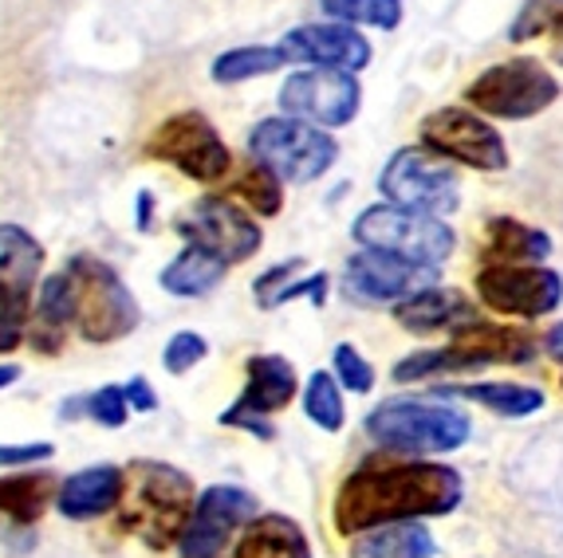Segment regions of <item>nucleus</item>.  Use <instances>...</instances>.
Segmentation results:
<instances>
[{"label": "nucleus", "instance_id": "nucleus-1", "mask_svg": "<svg viewBox=\"0 0 563 558\" xmlns=\"http://www.w3.org/2000/svg\"><path fill=\"white\" fill-rule=\"evenodd\" d=\"M465 480L457 468L426 456H375L339 484L331 520L343 539L386 523H422L457 512Z\"/></svg>", "mask_w": 563, "mask_h": 558}, {"label": "nucleus", "instance_id": "nucleus-2", "mask_svg": "<svg viewBox=\"0 0 563 558\" xmlns=\"http://www.w3.org/2000/svg\"><path fill=\"white\" fill-rule=\"evenodd\" d=\"M198 503V488L181 468L166 460H134L122 468L119 531L134 535L142 547L174 550L186 535V523Z\"/></svg>", "mask_w": 563, "mask_h": 558}, {"label": "nucleus", "instance_id": "nucleus-3", "mask_svg": "<svg viewBox=\"0 0 563 558\" xmlns=\"http://www.w3.org/2000/svg\"><path fill=\"white\" fill-rule=\"evenodd\" d=\"M363 428L395 456H445L470 440L473 421L450 398H395L366 413Z\"/></svg>", "mask_w": 563, "mask_h": 558}, {"label": "nucleus", "instance_id": "nucleus-4", "mask_svg": "<svg viewBox=\"0 0 563 558\" xmlns=\"http://www.w3.org/2000/svg\"><path fill=\"white\" fill-rule=\"evenodd\" d=\"M64 271L76 283V331L84 343L111 346L142 323L139 299L107 260L71 256Z\"/></svg>", "mask_w": 563, "mask_h": 558}, {"label": "nucleus", "instance_id": "nucleus-5", "mask_svg": "<svg viewBox=\"0 0 563 558\" xmlns=\"http://www.w3.org/2000/svg\"><path fill=\"white\" fill-rule=\"evenodd\" d=\"M249 158L273 169L284 186H311L339 161V142L311 122L273 114L249 131Z\"/></svg>", "mask_w": 563, "mask_h": 558}, {"label": "nucleus", "instance_id": "nucleus-6", "mask_svg": "<svg viewBox=\"0 0 563 558\" xmlns=\"http://www.w3.org/2000/svg\"><path fill=\"white\" fill-rule=\"evenodd\" d=\"M560 99V79L536 56H512L465 83V107L485 119L528 122Z\"/></svg>", "mask_w": 563, "mask_h": 558}, {"label": "nucleus", "instance_id": "nucleus-7", "mask_svg": "<svg viewBox=\"0 0 563 558\" xmlns=\"http://www.w3.org/2000/svg\"><path fill=\"white\" fill-rule=\"evenodd\" d=\"M351 241L358 248L390 252V256L426 264V268H442L453 256V248H457V233H453L442 216L398 209L390 201L363 209L355 216V224H351Z\"/></svg>", "mask_w": 563, "mask_h": 558}, {"label": "nucleus", "instance_id": "nucleus-8", "mask_svg": "<svg viewBox=\"0 0 563 558\" xmlns=\"http://www.w3.org/2000/svg\"><path fill=\"white\" fill-rule=\"evenodd\" d=\"M146 158L166 161L198 186H221L233 174V149L213 122L198 111L169 114L146 138Z\"/></svg>", "mask_w": 563, "mask_h": 558}, {"label": "nucleus", "instance_id": "nucleus-9", "mask_svg": "<svg viewBox=\"0 0 563 558\" xmlns=\"http://www.w3.org/2000/svg\"><path fill=\"white\" fill-rule=\"evenodd\" d=\"M378 193L390 205L442 216V221L461 205V181L453 166L433 158L422 146H402L390 154V161L378 174Z\"/></svg>", "mask_w": 563, "mask_h": 558}, {"label": "nucleus", "instance_id": "nucleus-10", "mask_svg": "<svg viewBox=\"0 0 563 558\" xmlns=\"http://www.w3.org/2000/svg\"><path fill=\"white\" fill-rule=\"evenodd\" d=\"M422 149L450 166L477 169V174H505L508 169V142L485 114L470 107H438L422 119Z\"/></svg>", "mask_w": 563, "mask_h": 558}, {"label": "nucleus", "instance_id": "nucleus-11", "mask_svg": "<svg viewBox=\"0 0 563 558\" xmlns=\"http://www.w3.org/2000/svg\"><path fill=\"white\" fill-rule=\"evenodd\" d=\"M473 288L485 311L520 323L548 319L563 303V276L544 264H485Z\"/></svg>", "mask_w": 563, "mask_h": 558}, {"label": "nucleus", "instance_id": "nucleus-12", "mask_svg": "<svg viewBox=\"0 0 563 558\" xmlns=\"http://www.w3.org/2000/svg\"><path fill=\"white\" fill-rule=\"evenodd\" d=\"M178 236L194 248L213 252L217 260H225L229 268L233 264L253 260L264 244V228L249 209H241L233 197L225 193H206L198 197L186 213L178 216Z\"/></svg>", "mask_w": 563, "mask_h": 558}, {"label": "nucleus", "instance_id": "nucleus-13", "mask_svg": "<svg viewBox=\"0 0 563 558\" xmlns=\"http://www.w3.org/2000/svg\"><path fill=\"white\" fill-rule=\"evenodd\" d=\"M276 103L288 119L311 122L320 131H339V126L355 122L358 107H363V87H358V75L351 71L303 67L284 79Z\"/></svg>", "mask_w": 563, "mask_h": 558}, {"label": "nucleus", "instance_id": "nucleus-14", "mask_svg": "<svg viewBox=\"0 0 563 558\" xmlns=\"http://www.w3.org/2000/svg\"><path fill=\"white\" fill-rule=\"evenodd\" d=\"M253 515H261L256 495L236 484H213L198 492L186 535L178 543V558H225L229 543L241 535V527Z\"/></svg>", "mask_w": 563, "mask_h": 558}, {"label": "nucleus", "instance_id": "nucleus-15", "mask_svg": "<svg viewBox=\"0 0 563 558\" xmlns=\"http://www.w3.org/2000/svg\"><path fill=\"white\" fill-rule=\"evenodd\" d=\"M438 279H442L438 268L402 260V256H390V252L358 248L347 260V268H343V291H347L351 303L383 308V303H402V299L433 288Z\"/></svg>", "mask_w": 563, "mask_h": 558}, {"label": "nucleus", "instance_id": "nucleus-16", "mask_svg": "<svg viewBox=\"0 0 563 558\" xmlns=\"http://www.w3.org/2000/svg\"><path fill=\"white\" fill-rule=\"evenodd\" d=\"M284 52L288 64H303V67H328V71H351L358 75L363 67H371L375 59V47L351 24H300L291 29L288 36L276 44Z\"/></svg>", "mask_w": 563, "mask_h": 558}, {"label": "nucleus", "instance_id": "nucleus-17", "mask_svg": "<svg viewBox=\"0 0 563 558\" xmlns=\"http://www.w3.org/2000/svg\"><path fill=\"white\" fill-rule=\"evenodd\" d=\"M445 338H450L477 370H485V366H525L540 354V338H536L532 331L508 326V323H485L481 315L473 319V323L457 326V331Z\"/></svg>", "mask_w": 563, "mask_h": 558}, {"label": "nucleus", "instance_id": "nucleus-18", "mask_svg": "<svg viewBox=\"0 0 563 558\" xmlns=\"http://www.w3.org/2000/svg\"><path fill=\"white\" fill-rule=\"evenodd\" d=\"M44 268V244L20 228L0 224V311H29Z\"/></svg>", "mask_w": 563, "mask_h": 558}, {"label": "nucleus", "instance_id": "nucleus-19", "mask_svg": "<svg viewBox=\"0 0 563 558\" xmlns=\"http://www.w3.org/2000/svg\"><path fill=\"white\" fill-rule=\"evenodd\" d=\"M296 393H300V373L284 354H253L244 362V390L233 405L256 417H276L288 410Z\"/></svg>", "mask_w": 563, "mask_h": 558}, {"label": "nucleus", "instance_id": "nucleus-20", "mask_svg": "<svg viewBox=\"0 0 563 558\" xmlns=\"http://www.w3.org/2000/svg\"><path fill=\"white\" fill-rule=\"evenodd\" d=\"M473 319H477V308H473L457 288H442V283H433V288L395 303V323L402 326V331H410V335H422V338L453 335L457 326L473 323Z\"/></svg>", "mask_w": 563, "mask_h": 558}, {"label": "nucleus", "instance_id": "nucleus-21", "mask_svg": "<svg viewBox=\"0 0 563 558\" xmlns=\"http://www.w3.org/2000/svg\"><path fill=\"white\" fill-rule=\"evenodd\" d=\"M122 495V468L119 465H91L71 472L67 480H59L56 507L64 520H99V515H111L119 507Z\"/></svg>", "mask_w": 563, "mask_h": 558}, {"label": "nucleus", "instance_id": "nucleus-22", "mask_svg": "<svg viewBox=\"0 0 563 558\" xmlns=\"http://www.w3.org/2000/svg\"><path fill=\"white\" fill-rule=\"evenodd\" d=\"M71 323H76V283H71V276L67 271L44 276L36 288V308L29 315V338L24 343L40 346L44 354H56Z\"/></svg>", "mask_w": 563, "mask_h": 558}, {"label": "nucleus", "instance_id": "nucleus-23", "mask_svg": "<svg viewBox=\"0 0 563 558\" xmlns=\"http://www.w3.org/2000/svg\"><path fill=\"white\" fill-rule=\"evenodd\" d=\"M229 558H311V543L296 520L280 512H261L241 527Z\"/></svg>", "mask_w": 563, "mask_h": 558}, {"label": "nucleus", "instance_id": "nucleus-24", "mask_svg": "<svg viewBox=\"0 0 563 558\" xmlns=\"http://www.w3.org/2000/svg\"><path fill=\"white\" fill-rule=\"evenodd\" d=\"M552 256V236L517 216H488L485 264H544Z\"/></svg>", "mask_w": 563, "mask_h": 558}, {"label": "nucleus", "instance_id": "nucleus-25", "mask_svg": "<svg viewBox=\"0 0 563 558\" xmlns=\"http://www.w3.org/2000/svg\"><path fill=\"white\" fill-rule=\"evenodd\" d=\"M59 480L47 468H24V472L0 476V515H9L12 523L29 527L40 515L56 503Z\"/></svg>", "mask_w": 563, "mask_h": 558}, {"label": "nucleus", "instance_id": "nucleus-26", "mask_svg": "<svg viewBox=\"0 0 563 558\" xmlns=\"http://www.w3.org/2000/svg\"><path fill=\"white\" fill-rule=\"evenodd\" d=\"M225 271H229V264L217 260L213 252L186 244V248L158 271V283H162V291H169V295H178V299H201L221 288Z\"/></svg>", "mask_w": 563, "mask_h": 558}, {"label": "nucleus", "instance_id": "nucleus-27", "mask_svg": "<svg viewBox=\"0 0 563 558\" xmlns=\"http://www.w3.org/2000/svg\"><path fill=\"white\" fill-rule=\"evenodd\" d=\"M442 398H465L473 405H485L497 417H532L548 405L540 386L525 382H470V386H442Z\"/></svg>", "mask_w": 563, "mask_h": 558}, {"label": "nucleus", "instance_id": "nucleus-28", "mask_svg": "<svg viewBox=\"0 0 563 558\" xmlns=\"http://www.w3.org/2000/svg\"><path fill=\"white\" fill-rule=\"evenodd\" d=\"M438 543L422 523H386L351 539V558H433Z\"/></svg>", "mask_w": 563, "mask_h": 558}, {"label": "nucleus", "instance_id": "nucleus-29", "mask_svg": "<svg viewBox=\"0 0 563 558\" xmlns=\"http://www.w3.org/2000/svg\"><path fill=\"white\" fill-rule=\"evenodd\" d=\"M225 181H229L225 197H233L236 205L249 209L253 216H276L284 209V181L273 169H264L261 161L249 158V166L229 174Z\"/></svg>", "mask_w": 563, "mask_h": 558}, {"label": "nucleus", "instance_id": "nucleus-30", "mask_svg": "<svg viewBox=\"0 0 563 558\" xmlns=\"http://www.w3.org/2000/svg\"><path fill=\"white\" fill-rule=\"evenodd\" d=\"M284 64L288 59H284V52L276 44H244L221 52L213 59V67H209V75H213V83L236 87V83H249V79H264V75L280 71Z\"/></svg>", "mask_w": 563, "mask_h": 558}, {"label": "nucleus", "instance_id": "nucleus-31", "mask_svg": "<svg viewBox=\"0 0 563 558\" xmlns=\"http://www.w3.org/2000/svg\"><path fill=\"white\" fill-rule=\"evenodd\" d=\"M477 366L465 358L453 343H442V346H426V350H413L406 358H398L390 378L395 382H426V378H450V373H473Z\"/></svg>", "mask_w": 563, "mask_h": 558}, {"label": "nucleus", "instance_id": "nucleus-32", "mask_svg": "<svg viewBox=\"0 0 563 558\" xmlns=\"http://www.w3.org/2000/svg\"><path fill=\"white\" fill-rule=\"evenodd\" d=\"M303 417L311 421L316 428L323 433H339V428L347 425V405H343V390H339L335 373L331 370H316L303 382Z\"/></svg>", "mask_w": 563, "mask_h": 558}, {"label": "nucleus", "instance_id": "nucleus-33", "mask_svg": "<svg viewBox=\"0 0 563 558\" xmlns=\"http://www.w3.org/2000/svg\"><path fill=\"white\" fill-rule=\"evenodd\" d=\"M320 9L339 24H366L378 32H395L402 24V0H320Z\"/></svg>", "mask_w": 563, "mask_h": 558}, {"label": "nucleus", "instance_id": "nucleus-34", "mask_svg": "<svg viewBox=\"0 0 563 558\" xmlns=\"http://www.w3.org/2000/svg\"><path fill=\"white\" fill-rule=\"evenodd\" d=\"M540 36H563V0H525V9L508 24L512 44H528Z\"/></svg>", "mask_w": 563, "mask_h": 558}, {"label": "nucleus", "instance_id": "nucleus-35", "mask_svg": "<svg viewBox=\"0 0 563 558\" xmlns=\"http://www.w3.org/2000/svg\"><path fill=\"white\" fill-rule=\"evenodd\" d=\"M331 373H335V382L343 393H355V398H363V393L375 390V366L366 362L363 350L351 343H339L335 354H331Z\"/></svg>", "mask_w": 563, "mask_h": 558}, {"label": "nucleus", "instance_id": "nucleus-36", "mask_svg": "<svg viewBox=\"0 0 563 558\" xmlns=\"http://www.w3.org/2000/svg\"><path fill=\"white\" fill-rule=\"evenodd\" d=\"M206 354H209V343L198 331H178V335L162 346V366H166V373L181 378V373H189L194 366L206 362Z\"/></svg>", "mask_w": 563, "mask_h": 558}, {"label": "nucleus", "instance_id": "nucleus-37", "mask_svg": "<svg viewBox=\"0 0 563 558\" xmlns=\"http://www.w3.org/2000/svg\"><path fill=\"white\" fill-rule=\"evenodd\" d=\"M328 291H331V276H328V271L291 276L288 283H284V288L276 291L268 303H264V311H276V308H284V303H296V299H308L311 308H323V303H328Z\"/></svg>", "mask_w": 563, "mask_h": 558}, {"label": "nucleus", "instance_id": "nucleus-38", "mask_svg": "<svg viewBox=\"0 0 563 558\" xmlns=\"http://www.w3.org/2000/svg\"><path fill=\"white\" fill-rule=\"evenodd\" d=\"M84 417H91L95 425L103 428H122L126 417H131V405H126V393L122 386H103V390H95L84 398Z\"/></svg>", "mask_w": 563, "mask_h": 558}, {"label": "nucleus", "instance_id": "nucleus-39", "mask_svg": "<svg viewBox=\"0 0 563 558\" xmlns=\"http://www.w3.org/2000/svg\"><path fill=\"white\" fill-rule=\"evenodd\" d=\"M56 448L47 440H16V445H0V468H36L47 465Z\"/></svg>", "mask_w": 563, "mask_h": 558}, {"label": "nucleus", "instance_id": "nucleus-40", "mask_svg": "<svg viewBox=\"0 0 563 558\" xmlns=\"http://www.w3.org/2000/svg\"><path fill=\"white\" fill-rule=\"evenodd\" d=\"M300 271H303V260H280V264H273L268 271H261V276L253 279V295H256V303L264 308V303H268V299H273L276 291H280L291 276H300Z\"/></svg>", "mask_w": 563, "mask_h": 558}, {"label": "nucleus", "instance_id": "nucleus-41", "mask_svg": "<svg viewBox=\"0 0 563 558\" xmlns=\"http://www.w3.org/2000/svg\"><path fill=\"white\" fill-rule=\"evenodd\" d=\"M217 421H221L225 428H244V433H253V437H261V440L276 437L273 417H256V413H244V410H236V405H229V410L221 413Z\"/></svg>", "mask_w": 563, "mask_h": 558}, {"label": "nucleus", "instance_id": "nucleus-42", "mask_svg": "<svg viewBox=\"0 0 563 558\" xmlns=\"http://www.w3.org/2000/svg\"><path fill=\"white\" fill-rule=\"evenodd\" d=\"M29 311H0V354L16 350L24 338H29Z\"/></svg>", "mask_w": 563, "mask_h": 558}, {"label": "nucleus", "instance_id": "nucleus-43", "mask_svg": "<svg viewBox=\"0 0 563 558\" xmlns=\"http://www.w3.org/2000/svg\"><path fill=\"white\" fill-rule=\"evenodd\" d=\"M122 393H126L131 413H154L158 410V393H154V386L146 382V378H131V382L122 386Z\"/></svg>", "mask_w": 563, "mask_h": 558}, {"label": "nucleus", "instance_id": "nucleus-44", "mask_svg": "<svg viewBox=\"0 0 563 558\" xmlns=\"http://www.w3.org/2000/svg\"><path fill=\"white\" fill-rule=\"evenodd\" d=\"M134 224H139V233H151L154 228V193L151 189H142L134 197Z\"/></svg>", "mask_w": 563, "mask_h": 558}, {"label": "nucleus", "instance_id": "nucleus-45", "mask_svg": "<svg viewBox=\"0 0 563 558\" xmlns=\"http://www.w3.org/2000/svg\"><path fill=\"white\" fill-rule=\"evenodd\" d=\"M540 350L552 354V358H563V323L548 326V335L540 338Z\"/></svg>", "mask_w": 563, "mask_h": 558}, {"label": "nucleus", "instance_id": "nucleus-46", "mask_svg": "<svg viewBox=\"0 0 563 558\" xmlns=\"http://www.w3.org/2000/svg\"><path fill=\"white\" fill-rule=\"evenodd\" d=\"M12 382H20V366L16 362H4V366H0V390H9Z\"/></svg>", "mask_w": 563, "mask_h": 558}, {"label": "nucleus", "instance_id": "nucleus-47", "mask_svg": "<svg viewBox=\"0 0 563 558\" xmlns=\"http://www.w3.org/2000/svg\"><path fill=\"white\" fill-rule=\"evenodd\" d=\"M560 386H563V378H560Z\"/></svg>", "mask_w": 563, "mask_h": 558}]
</instances>
